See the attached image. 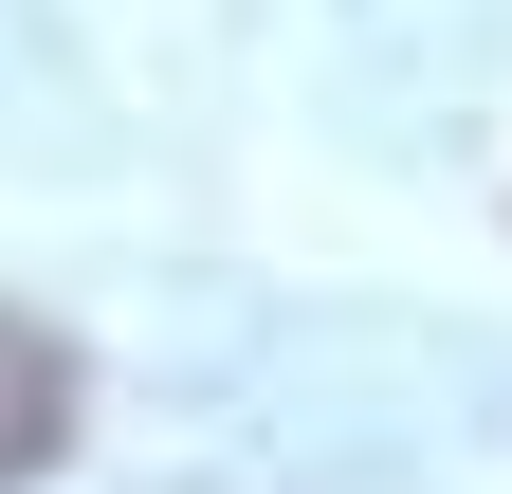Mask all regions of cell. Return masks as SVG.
I'll use <instances>...</instances> for the list:
<instances>
[{
    "instance_id": "1",
    "label": "cell",
    "mask_w": 512,
    "mask_h": 494,
    "mask_svg": "<svg viewBox=\"0 0 512 494\" xmlns=\"http://www.w3.org/2000/svg\"><path fill=\"white\" fill-rule=\"evenodd\" d=\"M55 440H74V348H55L37 312H0V494L55 476Z\"/></svg>"
}]
</instances>
